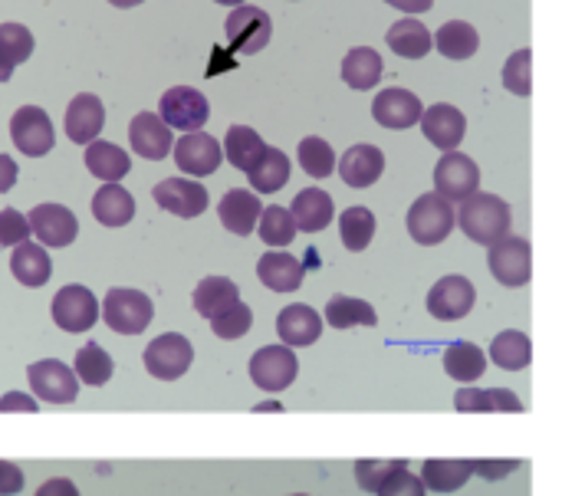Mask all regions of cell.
<instances>
[{
  "label": "cell",
  "mask_w": 562,
  "mask_h": 496,
  "mask_svg": "<svg viewBox=\"0 0 562 496\" xmlns=\"http://www.w3.org/2000/svg\"><path fill=\"white\" fill-rule=\"evenodd\" d=\"M263 151H267V145H263V138H260L254 128H247V125H231V128H227L224 158H227L237 171L247 174V171L260 161Z\"/></svg>",
  "instance_id": "d6a6232c"
},
{
  "label": "cell",
  "mask_w": 562,
  "mask_h": 496,
  "mask_svg": "<svg viewBox=\"0 0 562 496\" xmlns=\"http://www.w3.org/2000/svg\"><path fill=\"white\" fill-rule=\"evenodd\" d=\"M277 332H280L283 346H290V349L313 346L323 336V316L313 306H286L277 316Z\"/></svg>",
  "instance_id": "cb8c5ba5"
},
{
  "label": "cell",
  "mask_w": 562,
  "mask_h": 496,
  "mask_svg": "<svg viewBox=\"0 0 562 496\" xmlns=\"http://www.w3.org/2000/svg\"><path fill=\"white\" fill-rule=\"evenodd\" d=\"M431 40H435L438 53L448 56V59H471L477 53V46H481L477 30L471 23H464V20H448Z\"/></svg>",
  "instance_id": "d590c367"
},
{
  "label": "cell",
  "mask_w": 562,
  "mask_h": 496,
  "mask_svg": "<svg viewBox=\"0 0 562 496\" xmlns=\"http://www.w3.org/2000/svg\"><path fill=\"white\" fill-rule=\"evenodd\" d=\"M240 300V290L234 280L227 277H204L198 286H194V296H191V306L198 316L204 319H214L217 313H224L227 306H234Z\"/></svg>",
  "instance_id": "4316f807"
},
{
  "label": "cell",
  "mask_w": 562,
  "mask_h": 496,
  "mask_svg": "<svg viewBox=\"0 0 562 496\" xmlns=\"http://www.w3.org/2000/svg\"><path fill=\"white\" fill-rule=\"evenodd\" d=\"M30 234H36V240L43 247H69L79 234L76 214L63 204H36L26 214Z\"/></svg>",
  "instance_id": "2e32d148"
},
{
  "label": "cell",
  "mask_w": 562,
  "mask_h": 496,
  "mask_svg": "<svg viewBox=\"0 0 562 496\" xmlns=\"http://www.w3.org/2000/svg\"><path fill=\"white\" fill-rule=\"evenodd\" d=\"M300 372V362L293 356L290 346H267L260 352H254L250 359V379L263 388V392H283L293 385Z\"/></svg>",
  "instance_id": "5bb4252c"
},
{
  "label": "cell",
  "mask_w": 562,
  "mask_h": 496,
  "mask_svg": "<svg viewBox=\"0 0 562 496\" xmlns=\"http://www.w3.org/2000/svg\"><path fill=\"white\" fill-rule=\"evenodd\" d=\"M474 477V461H425L422 484L435 494H454Z\"/></svg>",
  "instance_id": "1f68e13d"
},
{
  "label": "cell",
  "mask_w": 562,
  "mask_h": 496,
  "mask_svg": "<svg viewBox=\"0 0 562 496\" xmlns=\"http://www.w3.org/2000/svg\"><path fill=\"white\" fill-rule=\"evenodd\" d=\"M30 237V224L20 211H0V247H16Z\"/></svg>",
  "instance_id": "c3c4849f"
},
{
  "label": "cell",
  "mask_w": 562,
  "mask_h": 496,
  "mask_svg": "<svg viewBox=\"0 0 562 496\" xmlns=\"http://www.w3.org/2000/svg\"><path fill=\"white\" fill-rule=\"evenodd\" d=\"M487 263H491V273L504 283V286H527L530 283V273H533V250H530V240L524 237H501L491 244V253H487Z\"/></svg>",
  "instance_id": "5b68a950"
},
{
  "label": "cell",
  "mask_w": 562,
  "mask_h": 496,
  "mask_svg": "<svg viewBox=\"0 0 562 496\" xmlns=\"http://www.w3.org/2000/svg\"><path fill=\"white\" fill-rule=\"evenodd\" d=\"M175 151V165L191 174V178H204V174H214L224 161V151L217 145V138H211L207 132H184V138H178L171 145Z\"/></svg>",
  "instance_id": "4fadbf2b"
},
{
  "label": "cell",
  "mask_w": 562,
  "mask_h": 496,
  "mask_svg": "<svg viewBox=\"0 0 562 496\" xmlns=\"http://www.w3.org/2000/svg\"><path fill=\"white\" fill-rule=\"evenodd\" d=\"M10 270H13V277H16L23 286H33V290H36V286H43V283L49 280L53 263H49V253H46L40 244L23 240V244H16V247H13Z\"/></svg>",
  "instance_id": "83f0119b"
},
{
  "label": "cell",
  "mask_w": 562,
  "mask_h": 496,
  "mask_svg": "<svg viewBox=\"0 0 562 496\" xmlns=\"http://www.w3.org/2000/svg\"><path fill=\"white\" fill-rule=\"evenodd\" d=\"M151 198H155V204L161 211H168L175 217H184V221L207 211V191L194 178H168V181L155 184Z\"/></svg>",
  "instance_id": "9a60e30c"
},
{
  "label": "cell",
  "mask_w": 562,
  "mask_h": 496,
  "mask_svg": "<svg viewBox=\"0 0 562 496\" xmlns=\"http://www.w3.org/2000/svg\"><path fill=\"white\" fill-rule=\"evenodd\" d=\"M112 7H119V10H128V7H138L142 0H109Z\"/></svg>",
  "instance_id": "680465c9"
},
{
  "label": "cell",
  "mask_w": 562,
  "mask_h": 496,
  "mask_svg": "<svg viewBox=\"0 0 562 496\" xmlns=\"http://www.w3.org/2000/svg\"><path fill=\"white\" fill-rule=\"evenodd\" d=\"M296 158H300V168L310 174V178H329L336 171V151L326 138L319 135H310L300 142L296 148Z\"/></svg>",
  "instance_id": "60d3db41"
},
{
  "label": "cell",
  "mask_w": 562,
  "mask_h": 496,
  "mask_svg": "<svg viewBox=\"0 0 562 496\" xmlns=\"http://www.w3.org/2000/svg\"><path fill=\"white\" fill-rule=\"evenodd\" d=\"M326 323L333 329H356V326H375L379 316H375L372 303L339 293L326 303Z\"/></svg>",
  "instance_id": "74e56055"
},
{
  "label": "cell",
  "mask_w": 562,
  "mask_h": 496,
  "mask_svg": "<svg viewBox=\"0 0 562 496\" xmlns=\"http://www.w3.org/2000/svg\"><path fill=\"white\" fill-rule=\"evenodd\" d=\"M385 171V155L375 145H352L339 158V174L349 188H372Z\"/></svg>",
  "instance_id": "7402d4cb"
},
{
  "label": "cell",
  "mask_w": 562,
  "mask_h": 496,
  "mask_svg": "<svg viewBox=\"0 0 562 496\" xmlns=\"http://www.w3.org/2000/svg\"><path fill=\"white\" fill-rule=\"evenodd\" d=\"M379 496H425V484L422 477L408 474V467H402L379 487Z\"/></svg>",
  "instance_id": "681fc988"
},
{
  "label": "cell",
  "mask_w": 562,
  "mask_h": 496,
  "mask_svg": "<svg viewBox=\"0 0 562 496\" xmlns=\"http://www.w3.org/2000/svg\"><path fill=\"white\" fill-rule=\"evenodd\" d=\"M514 471H520V461H474V474H481L484 481H501Z\"/></svg>",
  "instance_id": "f907efd6"
},
{
  "label": "cell",
  "mask_w": 562,
  "mask_h": 496,
  "mask_svg": "<svg viewBox=\"0 0 562 496\" xmlns=\"http://www.w3.org/2000/svg\"><path fill=\"white\" fill-rule=\"evenodd\" d=\"M422 132L425 138L441 148V151H454L461 142H464V132H468V119L458 105H448V102H438L431 109H422Z\"/></svg>",
  "instance_id": "e0dca14e"
},
{
  "label": "cell",
  "mask_w": 562,
  "mask_h": 496,
  "mask_svg": "<svg viewBox=\"0 0 562 496\" xmlns=\"http://www.w3.org/2000/svg\"><path fill=\"white\" fill-rule=\"evenodd\" d=\"M382 69H385V63L372 46H356L342 59V82L352 89H375L382 79Z\"/></svg>",
  "instance_id": "f1b7e54d"
},
{
  "label": "cell",
  "mask_w": 562,
  "mask_h": 496,
  "mask_svg": "<svg viewBox=\"0 0 562 496\" xmlns=\"http://www.w3.org/2000/svg\"><path fill=\"white\" fill-rule=\"evenodd\" d=\"M491 359L494 365L507 369V372H520L530 365L533 359V346L524 332H501L494 342H491Z\"/></svg>",
  "instance_id": "f35d334b"
},
{
  "label": "cell",
  "mask_w": 562,
  "mask_h": 496,
  "mask_svg": "<svg viewBox=\"0 0 562 496\" xmlns=\"http://www.w3.org/2000/svg\"><path fill=\"white\" fill-rule=\"evenodd\" d=\"M76 379L99 388L112 379V359L105 356V349L99 342H89L76 352Z\"/></svg>",
  "instance_id": "7bdbcfd3"
},
{
  "label": "cell",
  "mask_w": 562,
  "mask_h": 496,
  "mask_svg": "<svg viewBox=\"0 0 562 496\" xmlns=\"http://www.w3.org/2000/svg\"><path fill=\"white\" fill-rule=\"evenodd\" d=\"M257 412H283L277 402H263V405H257Z\"/></svg>",
  "instance_id": "91938a15"
},
{
  "label": "cell",
  "mask_w": 562,
  "mask_h": 496,
  "mask_svg": "<svg viewBox=\"0 0 562 496\" xmlns=\"http://www.w3.org/2000/svg\"><path fill=\"white\" fill-rule=\"evenodd\" d=\"M257 277H260V283L267 286V290H273V293H293V290H300L303 286V263L296 260V257H290V253H263L260 257V263H257Z\"/></svg>",
  "instance_id": "d4e9b609"
},
{
  "label": "cell",
  "mask_w": 562,
  "mask_h": 496,
  "mask_svg": "<svg viewBox=\"0 0 562 496\" xmlns=\"http://www.w3.org/2000/svg\"><path fill=\"white\" fill-rule=\"evenodd\" d=\"M533 53L530 49H517L507 63H504V86L517 95H530L533 92Z\"/></svg>",
  "instance_id": "f6af8a7d"
},
{
  "label": "cell",
  "mask_w": 562,
  "mask_h": 496,
  "mask_svg": "<svg viewBox=\"0 0 562 496\" xmlns=\"http://www.w3.org/2000/svg\"><path fill=\"white\" fill-rule=\"evenodd\" d=\"M293 496H306V494H293Z\"/></svg>",
  "instance_id": "6125c7cd"
},
{
  "label": "cell",
  "mask_w": 562,
  "mask_h": 496,
  "mask_svg": "<svg viewBox=\"0 0 562 496\" xmlns=\"http://www.w3.org/2000/svg\"><path fill=\"white\" fill-rule=\"evenodd\" d=\"M477 188H481V171H477L474 158H468L461 151H445V158L435 165V191L441 198H448L451 204H461Z\"/></svg>",
  "instance_id": "9c48e42d"
},
{
  "label": "cell",
  "mask_w": 562,
  "mask_h": 496,
  "mask_svg": "<svg viewBox=\"0 0 562 496\" xmlns=\"http://www.w3.org/2000/svg\"><path fill=\"white\" fill-rule=\"evenodd\" d=\"M385 3H392L402 13H425V10H431L435 0H385Z\"/></svg>",
  "instance_id": "9f6ffc18"
},
{
  "label": "cell",
  "mask_w": 562,
  "mask_h": 496,
  "mask_svg": "<svg viewBox=\"0 0 562 496\" xmlns=\"http://www.w3.org/2000/svg\"><path fill=\"white\" fill-rule=\"evenodd\" d=\"M389 46L398 53V56H405V59H422V56H428L431 53V46H435V40H431V33H428V26L422 23V20H415V16H408V20H398L392 30H389Z\"/></svg>",
  "instance_id": "e575fe53"
},
{
  "label": "cell",
  "mask_w": 562,
  "mask_h": 496,
  "mask_svg": "<svg viewBox=\"0 0 562 496\" xmlns=\"http://www.w3.org/2000/svg\"><path fill=\"white\" fill-rule=\"evenodd\" d=\"M92 214L105 227H125L135 217V201L119 181H105L92 198Z\"/></svg>",
  "instance_id": "484cf974"
},
{
  "label": "cell",
  "mask_w": 562,
  "mask_h": 496,
  "mask_svg": "<svg viewBox=\"0 0 562 496\" xmlns=\"http://www.w3.org/2000/svg\"><path fill=\"white\" fill-rule=\"evenodd\" d=\"M95 319H99V300L92 296V290L72 283L53 296V323L63 332H89Z\"/></svg>",
  "instance_id": "30bf717a"
},
{
  "label": "cell",
  "mask_w": 562,
  "mask_h": 496,
  "mask_svg": "<svg viewBox=\"0 0 562 496\" xmlns=\"http://www.w3.org/2000/svg\"><path fill=\"white\" fill-rule=\"evenodd\" d=\"M191 362H194V346L178 332H165V336L151 339L145 349V369H148V375H155L161 382L181 379L191 369Z\"/></svg>",
  "instance_id": "8992f818"
},
{
  "label": "cell",
  "mask_w": 562,
  "mask_h": 496,
  "mask_svg": "<svg viewBox=\"0 0 562 496\" xmlns=\"http://www.w3.org/2000/svg\"><path fill=\"white\" fill-rule=\"evenodd\" d=\"M155 316V306L145 293L138 290H109L102 300V319L112 332L119 336H138L148 329Z\"/></svg>",
  "instance_id": "277c9868"
},
{
  "label": "cell",
  "mask_w": 562,
  "mask_h": 496,
  "mask_svg": "<svg viewBox=\"0 0 562 496\" xmlns=\"http://www.w3.org/2000/svg\"><path fill=\"white\" fill-rule=\"evenodd\" d=\"M158 115L168 128H181V132H198L204 128L211 109H207V99L191 89V86H171L161 102H158Z\"/></svg>",
  "instance_id": "ba28073f"
},
{
  "label": "cell",
  "mask_w": 562,
  "mask_h": 496,
  "mask_svg": "<svg viewBox=\"0 0 562 496\" xmlns=\"http://www.w3.org/2000/svg\"><path fill=\"white\" fill-rule=\"evenodd\" d=\"M86 168H89V174H95L102 181H122L132 171V161L115 142H89L86 145Z\"/></svg>",
  "instance_id": "f546056e"
},
{
  "label": "cell",
  "mask_w": 562,
  "mask_h": 496,
  "mask_svg": "<svg viewBox=\"0 0 562 496\" xmlns=\"http://www.w3.org/2000/svg\"><path fill=\"white\" fill-rule=\"evenodd\" d=\"M36 496H79V491H76V484H72V481H66V477H53V481H46V484L36 491Z\"/></svg>",
  "instance_id": "db71d44e"
},
{
  "label": "cell",
  "mask_w": 562,
  "mask_h": 496,
  "mask_svg": "<svg viewBox=\"0 0 562 496\" xmlns=\"http://www.w3.org/2000/svg\"><path fill=\"white\" fill-rule=\"evenodd\" d=\"M0 412H40L36 408V402L30 398V395H20V392H7L3 398H0Z\"/></svg>",
  "instance_id": "f5cc1de1"
},
{
  "label": "cell",
  "mask_w": 562,
  "mask_h": 496,
  "mask_svg": "<svg viewBox=\"0 0 562 496\" xmlns=\"http://www.w3.org/2000/svg\"><path fill=\"white\" fill-rule=\"evenodd\" d=\"M128 142H132V148H135L142 158H148V161L168 158V151H171V145H175L171 128H168V125L161 122V115H155V112H138V115L132 119V125H128Z\"/></svg>",
  "instance_id": "d6986e66"
},
{
  "label": "cell",
  "mask_w": 562,
  "mask_h": 496,
  "mask_svg": "<svg viewBox=\"0 0 562 496\" xmlns=\"http://www.w3.org/2000/svg\"><path fill=\"white\" fill-rule=\"evenodd\" d=\"M454 224L474 240V244H484L491 247L494 240L507 237L510 234V224H514V214H510V204L497 194H487V191H474L471 198L461 201L458 214H454Z\"/></svg>",
  "instance_id": "6da1fadb"
},
{
  "label": "cell",
  "mask_w": 562,
  "mask_h": 496,
  "mask_svg": "<svg viewBox=\"0 0 562 496\" xmlns=\"http://www.w3.org/2000/svg\"><path fill=\"white\" fill-rule=\"evenodd\" d=\"M0 53L13 66L26 63L30 53H33V33L23 23H0Z\"/></svg>",
  "instance_id": "bcb514c9"
},
{
  "label": "cell",
  "mask_w": 562,
  "mask_h": 496,
  "mask_svg": "<svg viewBox=\"0 0 562 496\" xmlns=\"http://www.w3.org/2000/svg\"><path fill=\"white\" fill-rule=\"evenodd\" d=\"M422 109H425L422 99L415 92H408V89H398V86L379 92L375 102H372V115L385 128H412V125H418Z\"/></svg>",
  "instance_id": "ac0fdd59"
},
{
  "label": "cell",
  "mask_w": 562,
  "mask_h": 496,
  "mask_svg": "<svg viewBox=\"0 0 562 496\" xmlns=\"http://www.w3.org/2000/svg\"><path fill=\"white\" fill-rule=\"evenodd\" d=\"M16 161L10 158V155H0V194L3 191H10L13 184H16Z\"/></svg>",
  "instance_id": "11a10c76"
},
{
  "label": "cell",
  "mask_w": 562,
  "mask_h": 496,
  "mask_svg": "<svg viewBox=\"0 0 562 496\" xmlns=\"http://www.w3.org/2000/svg\"><path fill=\"white\" fill-rule=\"evenodd\" d=\"M26 382L33 388L36 398L49 402V405H72L76 395H79V379L69 365L56 362V359H43V362H33L26 369Z\"/></svg>",
  "instance_id": "52a82bcc"
},
{
  "label": "cell",
  "mask_w": 562,
  "mask_h": 496,
  "mask_svg": "<svg viewBox=\"0 0 562 496\" xmlns=\"http://www.w3.org/2000/svg\"><path fill=\"white\" fill-rule=\"evenodd\" d=\"M445 372L454 379V382H477L484 379L487 372V356L484 349H477L474 342H451L445 349Z\"/></svg>",
  "instance_id": "836d02e7"
},
{
  "label": "cell",
  "mask_w": 562,
  "mask_h": 496,
  "mask_svg": "<svg viewBox=\"0 0 562 496\" xmlns=\"http://www.w3.org/2000/svg\"><path fill=\"white\" fill-rule=\"evenodd\" d=\"M257 194H277L290 181V158L280 148H267L260 161L247 171Z\"/></svg>",
  "instance_id": "8d00e7d4"
},
{
  "label": "cell",
  "mask_w": 562,
  "mask_h": 496,
  "mask_svg": "<svg viewBox=\"0 0 562 496\" xmlns=\"http://www.w3.org/2000/svg\"><path fill=\"white\" fill-rule=\"evenodd\" d=\"M10 138L13 145L30 155V158H43L53 142H56V132H53V122L43 109L36 105H20L10 119Z\"/></svg>",
  "instance_id": "8fae6325"
},
{
  "label": "cell",
  "mask_w": 562,
  "mask_h": 496,
  "mask_svg": "<svg viewBox=\"0 0 562 496\" xmlns=\"http://www.w3.org/2000/svg\"><path fill=\"white\" fill-rule=\"evenodd\" d=\"M454 408L458 412H514L520 415L524 412V402L507 392V388H461L454 395Z\"/></svg>",
  "instance_id": "4dcf8cb0"
},
{
  "label": "cell",
  "mask_w": 562,
  "mask_h": 496,
  "mask_svg": "<svg viewBox=\"0 0 562 496\" xmlns=\"http://www.w3.org/2000/svg\"><path fill=\"white\" fill-rule=\"evenodd\" d=\"M263 204L257 198V191H247V188H231L224 198H221V207H217V217L221 224L237 234V237H250L254 227H257V217H260Z\"/></svg>",
  "instance_id": "ffe728a7"
},
{
  "label": "cell",
  "mask_w": 562,
  "mask_h": 496,
  "mask_svg": "<svg viewBox=\"0 0 562 496\" xmlns=\"http://www.w3.org/2000/svg\"><path fill=\"white\" fill-rule=\"evenodd\" d=\"M13 69H16V66H13V63H10V59L0 53V82H7V79L13 76Z\"/></svg>",
  "instance_id": "6f0895ef"
},
{
  "label": "cell",
  "mask_w": 562,
  "mask_h": 496,
  "mask_svg": "<svg viewBox=\"0 0 562 496\" xmlns=\"http://www.w3.org/2000/svg\"><path fill=\"white\" fill-rule=\"evenodd\" d=\"M339 234H342L346 250H352V253L366 250L372 244V237H375V214L369 207H349V211H342Z\"/></svg>",
  "instance_id": "ab89813d"
},
{
  "label": "cell",
  "mask_w": 562,
  "mask_h": 496,
  "mask_svg": "<svg viewBox=\"0 0 562 496\" xmlns=\"http://www.w3.org/2000/svg\"><path fill=\"white\" fill-rule=\"evenodd\" d=\"M477 303V290L468 277H441L431 293H428V313L441 323H454V319H464Z\"/></svg>",
  "instance_id": "7c38bea8"
},
{
  "label": "cell",
  "mask_w": 562,
  "mask_h": 496,
  "mask_svg": "<svg viewBox=\"0 0 562 496\" xmlns=\"http://www.w3.org/2000/svg\"><path fill=\"white\" fill-rule=\"evenodd\" d=\"M293 224L296 230L303 234H319L326 224H333V214H336V204H333V194L323 191V188H303L296 198H293Z\"/></svg>",
  "instance_id": "603a6c76"
},
{
  "label": "cell",
  "mask_w": 562,
  "mask_h": 496,
  "mask_svg": "<svg viewBox=\"0 0 562 496\" xmlns=\"http://www.w3.org/2000/svg\"><path fill=\"white\" fill-rule=\"evenodd\" d=\"M454 230V204L448 198L435 194H422L412 211H408V234L415 244L422 247H435L441 240H448V234Z\"/></svg>",
  "instance_id": "7a4b0ae2"
},
{
  "label": "cell",
  "mask_w": 562,
  "mask_h": 496,
  "mask_svg": "<svg viewBox=\"0 0 562 496\" xmlns=\"http://www.w3.org/2000/svg\"><path fill=\"white\" fill-rule=\"evenodd\" d=\"M23 491V471L10 461H0V496H13Z\"/></svg>",
  "instance_id": "816d5d0a"
},
{
  "label": "cell",
  "mask_w": 562,
  "mask_h": 496,
  "mask_svg": "<svg viewBox=\"0 0 562 496\" xmlns=\"http://www.w3.org/2000/svg\"><path fill=\"white\" fill-rule=\"evenodd\" d=\"M105 125V109L92 92H79L69 105H66V135L76 145H89L95 142V135Z\"/></svg>",
  "instance_id": "44dd1931"
},
{
  "label": "cell",
  "mask_w": 562,
  "mask_h": 496,
  "mask_svg": "<svg viewBox=\"0 0 562 496\" xmlns=\"http://www.w3.org/2000/svg\"><path fill=\"white\" fill-rule=\"evenodd\" d=\"M214 3H224V7H237V3H244V0H214Z\"/></svg>",
  "instance_id": "94428289"
},
{
  "label": "cell",
  "mask_w": 562,
  "mask_h": 496,
  "mask_svg": "<svg viewBox=\"0 0 562 496\" xmlns=\"http://www.w3.org/2000/svg\"><path fill=\"white\" fill-rule=\"evenodd\" d=\"M402 467H408V461H359V464H356V481H359L362 491L379 494V487H382L395 471H402Z\"/></svg>",
  "instance_id": "7dc6e473"
},
{
  "label": "cell",
  "mask_w": 562,
  "mask_h": 496,
  "mask_svg": "<svg viewBox=\"0 0 562 496\" xmlns=\"http://www.w3.org/2000/svg\"><path fill=\"white\" fill-rule=\"evenodd\" d=\"M227 46L240 56H254L260 53L267 43H270V33H273V20L263 7H254V3H237L231 13H227Z\"/></svg>",
  "instance_id": "3957f363"
},
{
  "label": "cell",
  "mask_w": 562,
  "mask_h": 496,
  "mask_svg": "<svg viewBox=\"0 0 562 496\" xmlns=\"http://www.w3.org/2000/svg\"><path fill=\"white\" fill-rule=\"evenodd\" d=\"M257 230H260V240H263L267 247H286V244H293V237H296L293 214H290L286 207H277V204H270V207L260 211Z\"/></svg>",
  "instance_id": "b9f144b4"
},
{
  "label": "cell",
  "mask_w": 562,
  "mask_h": 496,
  "mask_svg": "<svg viewBox=\"0 0 562 496\" xmlns=\"http://www.w3.org/2000/svg\"><path fill=\"white\" fill-rule=\"evenodd\" d=\"M211 323V329H214V336L217 339H240V336H247L250 332V326H254V313H250V306L247 303H234V306H227L224 313H217L214 319H207Z\"/></svg>",
  "instance_id": "ee69618b"
}]
</instances>
